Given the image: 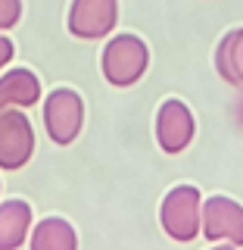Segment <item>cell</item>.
Wrapping results in <instances>:
<instances>
[{
  "mask_svg": "<svg viewBox=\"0 0 243 250\" xmlns=\"http://www.w3.org/2000/svg\"><path fill=\"white\" fill-rule=\"evenodd\" d=\"M35 128L25 109H0V172H19L35 156Z\"/></svg>",
  "mask_w": 243,
  "mask_h": 250,
  "instance_id": "277c9868",
  "label": "cell"
},
{
  "mask_svg": "<svg viewBox=\"0 0 243 250\" xmlns=\"http://www.w3.org/2000/svg\"><path fill=\"white\" fill-rule=\"evenodd\" d=\"M100 69L112 88H131L150 69V47L137 35H115L100 53Z\"/></svg>",
  "mask_w": 243,
  "mask_h": 250,
  "instance_id": "6da1fadb",
  "label": "cell"
},
{
  "mask_svg": "<svg viewBox=\"0 0 243 250\" xmlns=\"http://www.w3.org/2000/svg\"><path fill=\"white\" fill-rule=\"evenodd\" d=\"M22 19V0H0V31L19 25Z\"/></svg>",
  "mask_w": 243,
  "mask_h": 250,
  "instance_id": "7c38bea8",
  "label": "cell"
},
{
  "mask_svg": "<svg viewBox=\"0 0 243 250\" xmlns=\"http://www.w3.org/2000/svg\"><path fill=\"white\" fill-rule=\"evenodd\" d=\"M44 131L56 147L75 144L84 128V100L72 88H53L44 97Z\"/></svg>",
  "mask_w": 243,
  "mask_h": 250,
  "instance_id": "3957f363",
  "label": "cell"
},
{
  "mask_svg": "<svg viewBox=\"0 0 243 250\" xmlns=\"http://www.w3.org/2000/svg\"><path fill=\"white\" fill-rule=\"evenodd\" d=\"M215 69L228 84L243 91V28H234L215 47Z\"/></svg>",
  "mask_w": 243,
  "mask_h": 250,
  "instance_id": "8fae6325",
  "label": "cell"
},
{
  "mask_svg": "<svg viewBox=\"0 0 243 250\" xmlns=\"http://www.w3.org/2000/svg\"><path fill=\"white\" fill-rule=\"evenodd\" d=\"M28 247L31 250H75L78 231L62 216H47L28 231Z\"/></svg>",
  "mask_w": 243,
  "mask_h": 250,
  "instance_id": "30bf717a",
  "label": "cell"
},
{
  "mask_svg": "<svg viewBox=\"0 0 243 250\" xmlns=\"http://www.w3.org/2000/svg\"><path fill=\"white\" fill-rule=\"evenodd\" d=\"M193 135H197V119L193 109L178 97L162 100L156 109V144L162 147V153L178 156L190 147Z\"/></svg>",
  "mask_w": 243,
  "mask_h": 250,
  "instance_id": "52a82bcc",
  "label": "cell"
},
{
  "mask_svg": "<svg viewBox=\"0 0 243 250\" xmlns=\"http://www.w3.org/2000/svg\"><path fill=\"white\" fill-rule=\"evenodd\" d=\"M203 238L209 244L243 247V207L234 197L212 194L203 200Z\"/></svg>",
  "mask_w": 243,
  "mask_h": 250,
  "instance_id": "8992f818",
  "label": "cell"
},
{
  "mask_svg": "<svg viewBox=\"0 0 243 250\" xmlns=\"http://www.w3.org/2000/svg\"><path fill=\"white\" fill-rule=\"evenodd\" d=\"M31 203L28 200H3L0 203V250H16L28 241L31 231Z\"/></svg>",
  "mask_w": 243,
  "mask_h": 250,
  "instance_id": "9c48e42d",
  "label": "cell"
},
{
  "mask_svg": "<svg viewBox=\"0 0 243 250\" xmlns=\"http://www.w3.org/2000/svg\"><path fill=\"white\" fill-rule=\"evenodd\" d=\"M41 97V78L31 69H10L0 75V109H31Z\"/></svg>",
  "mask_w": 243,
  "mask_h": 250,
  "instance_id": "ba28073f",
  "label": "cell"
},
{
  "mask_svg": "<svg viewBox=\"0 0 243 250\" xmlns=\"http://www.w3.org/2000/svg\"><path fill=\"white\" fill-rule=\"evenodd\" d=\"M66 25L78 41H103L119 25V0H72Z\"/></svg>",
  "mask_w": 243,
  "mask_h": 250,
  "instance_id": "5b68a950",
  "label": "cell"
},
{
  "mask_svg": "<svg viewBox=\"0 0 243 250\" xmlns=\"http://www.w3.org/2000/svg\"><path fill=\"white\" fill-rule=\"evenodd\" d=\"M159 222L162 231L178 244H190L200 238L203 229V194L193 185H175L162 197L159 207Z\"/></svg>",
  "mask_w": 243,
  "mask_h": 250,
  "instance_id": "7a4b0ae2",
  "label": "cell"
},
{
  "mask_svg": "<svg viewBox=\"0 0 243 250\" xmlns=\"http://www.w3.org/2000/svg\"><path fill=\"white\" fill-rule=\"evenodd\" d=\"M13 57H16V44L10 41V38L0 35V72H3V69L13 62Z\"/></svg>",
  "mask_w": 243,
  "mask_h": 250,
  "instance_id": "4fadbf2b",
  "label": "cell"
},
{
  "mask_svg": "<svg viewBox=\"0 0 243 250\" xmlns=\"http://www.w3.org/2000/svg\"><path fill=\"white\" fill-rule=\"evenodd\" d=\"M0 191H3V182H0Z\"/></svg>",
  "mask_w": 243,
  "mask_h": 250,
  "instance_id": "5bb4252c",
  "label": "cell"
}]
</instances>
